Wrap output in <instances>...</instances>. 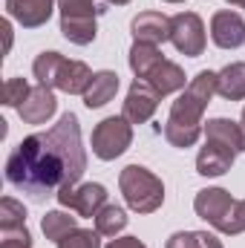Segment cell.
<instances>
[{
	"mask_svg": "<svg viewBox=\"0 0 245 248\" xmlns=\"http://www.w3.org/2000/svg\"><path fill=\"white\" fill-rule=\"evenodd\" d=\"M87 170V153L81 147V124L75 113H63L46 133L26 136L6 159L9 185L29 199L44 202L66 185H78Z\"/></svg>",
	"mask_w": 245,
	"mask_h": 248,
	"instance_id": "obj_1",
	"label": "cell"
},
{
	"mask_svg": "<svg viewBox=\"0 0 245 248\" xmlns=\"http://www.w3.org/2000/svg\"><path fill=\"white\" fill-rule=\"evenodd\" d=\"M92 219H95V231L101 237H116V234H122L127 228V214L119 205H104Z\"/></svg>",
	"mask_w": 245,
	"mask_h": 248,
	"instance_id": "obj_21",
	"label": "cell"
},
{
	"mask_svg": "<svg viewBox=\"0 0 245 248\" xmlns=\"http://www.w3.org/2000/svg\"><path fill=\"white\" fill-rule=\"evenodd\" d=\"M0 32H3V38H6V52H9V49H12V23L3 20V23H0Z\"/></svg>",
	"mask_w": 245,
	"mask_h": 248,
	"instance_id": "obj_29",
	"label": "cell"
},
{
	"mask_svg": "<svg viewBox=\"0 0 245 248\" xmlns=\"http://www.w3.org/2000/svg\"><path fill=\"white\" fill-rule=\"evenodd\" d=\"M0 248H32V234L29 228H6L0 231Z\"/></svg>",
	"mask_w": 245,
	"mask_h": 248,
	"instance_id": "obj_26",
	"label": "cell"
},
{
	"mask_svg": "<svg viewBox=\"0 0 245 248\" xmlns=\"http://www.w3.org/2000/svg\"><path fill=\"white\" fill-rule=\"evenodd\" d=\"M119 187H122V193H124V202L136 214H153L165 202V185H162V179L153 170L141 168V165H127L122 170V176H119Z\"/></svg>",
	"mask_w": 245,
	"mask_h": 248,
	"instance_id": "obj_5",
	"label": "cell"
},
{
	"mask_svg": "<svg viewBox=\"0 0 245 248\" xmlns=\"http://www.w3.org/2000/svg\"><path fill=\"white\" fill-rule=\"evenodd\" d=\"M58 248H101V234L90 228H75L58 243Z\"/></svg>",
	"mask_w": 245,
	"mask_h": 248,
	"instance_id": "obj_25",
	"label": "cell"
},
{
	"mask_svg": "<svg viewBox=\"0 0 245 248\" xmlns=\"http://www.w3.org/2000/svg\"><path fill=\"white\" fill-rule=\"evenodd\" d=\"M32 72H35L38 84L69 93V95H84V90L90 87V81L95 75L84 61H69L61 52H41L32 63Z\"/></svg>",
	"mask_w": 245,
	"mask_h": 248,
	"instance_id": "obj_4",
	"label": "cell"
},
{
	"mask_svg": "<svg viewBox=\"0 0 245 248\" xmlns=\"http://www.w3.org/2000/svg\"><path fill=\"white\" fill-rule=\"evenodd\" d=\"M104 248H147L138 237H116V240H110Z\"/></svg>",
	"mask_w": 245,
	"mask_h": 248,
	"instance_id": "obj_27",
	"label": "cell"
},
{
	"mask_svg": "<svg viewBox=\"0 0 245 248\" xmlns=\"http://www.w3.org/2000/svg\"><path fill=\"white\" fill-rule=\"evenodd\" d=\"M170 44L187 58L205 52V23L196 12H179L170 17Z\"/></svg>",
	"mask_w": 245,
	"mask_h": 248,
	"instance_id": "obj_9",
	"label": "cell"
},
{
	"mask_svg": "<svg viewBox=\"0 0 245 248\" xmlns=\"http://www.w3.org/2000/svg\"><path fill=\"white\" fill-rule=\"evenodd\" d=\"M237 228H240V234L245 231V199L237 202Z\"/></svg>",
	"mask_w": 245,
	"mask_h": 248,
	"instance_id": "obj_28",
	"label": "cell"
},
{
	"mask_svg": "<svg viewBox=\"0 0 245 248\" xmlns=\"http://www.w3.org/2000/svg\"><path fill=\"white\" fill-rule=\"evenodd\" d=\"M165 248H222V243L208 231H176Z\"/></svg>",
	"mask_w": 245,
	"mask_h": 248,
	"instance_id": "obj_22",
	"label": "cell"
},
{
	"mask_svg": "<svg viewBox=\"0 0 245 248\" xmlns=\"http://www.w3.org/2000/svg\"><path fill=\"white\" fill-rule=\"evenodd\" d=\"M61 9V35L75 44L87 46L98 35V15L104 12L95 0H58Z\"/></svg>",
	"mask_w": 245,
	"mask_h": 248,
	"instance_id": "obj_6",
	"label": "cell"
},
{
	"mask_svg": "<svg viewBox=\"0 0 245 248\" xmlns=\"http://www.w3.org/2000/svg\"><path fill=\"white\" fill-rule=\"evenodd\" d=\"M130 32H133V41L159 46V44L170 41V17L162 15V12H141V15L133 17Z\"/></svg>",
	"mask_w": 245,
	"mask_h": 248,
	"instance_id": "obj_14",
	"label": "cell"
},
{
	"mask_svg": "<svg viewBox=\"0 0 245 248\" xmlns=\"http://www.w3.org/2000/svg\"><path fill=\"white\" fill-rule=\"evenodd\" d=\"M58 202L63 208L75 211L78 217H95L104 205H107V187L98 185V182H84V185H66L58 193Z\"/></svg>",
	"mask_w": 245,
	"mask_h": 248,
	"instance_id": "obj_10",
	"label": "cell"
},
{
	"mask_svg": "<svg viewBox=\"0 0 245 248\" xmlns=\"http://www.w3.org/2000/svg\"><path fill=\"white\" fill-rule=\"evenodd\" d=\"M165 3H184V0H165Z\"/></svg>",
	"mask_w": 245,
	"mask_h": 248,
	"instance_id": "obj_33",
	"label": "cell"
},
{
	"mask_svg": "<svg viewBox=\"0 0 245 248\" xmlns=\"http://www.w3.org/2000/svg\"><path fill=\"white\" fill-rule=\"evenodd\" d=\"M216 95L225 101H243L245 98V63H228L222 72H216Z\"/></svg>",
	"mask_w": 245,
	"mask_h": 248,
	"instance_id": "obj_18",
	"label": "cell"
},
{
	"mask_svg": "<svg viewBox=\"0 0 245 248\" xmlns=\"http://www.w3.org/2000/svg\"><path fill=\"white\" fill-rule=\"evenodd\" d=\"M29 93H32V87L26 84V78H9V81L3 84V104L17 110V107L29 98Z\"/></svg>",
	"mask_w": 245,
	"mask_h": 248,
	"instance_id": "obj_24",
	"label": "cell"
},
{
	"mask_svg": "<svg viewBox=\"0 0 245 248\" xmlns=\"http://www.w3.org/2000/svg\"><path fill=\"white\" fill-rule=\"evenodd\" d=\"M55 9V0H6V12L12 20H17L23 29H38L49 23Z\"/></svg>",
	"mask_w": 245,
	"mask_h": 248,
	"instance_id": "obj_15",
	"label": "cell"
},
{
	"mask_svg": "<svg viewBox=\"0 0 245 248\" xmlns=\"http://www.w3.org/2000/svg\"><path fill=\"white\" fill-rule=\"evenodd\" d=\"M162 61L165 58H162V52H159L156 44L133 41V46H130V69L136 72V78H147Z\"/></svg>",
	"mask_w": 245,
	"mask_h": 248,
	"instance_id": "obj_19",
	"label": "cell"
},
{
	"mask_svg": "<svg viewBox=\"0 0 245 248\" xmlns=\"http://www.w3.org/2000/svg\"><path fill=\"white\" fill-rule=\"evenodd\" d=\"M55 110H58V101H55L52 87L38 84V87H32L29 98L17 107V116L23 119V124H46L55 116Z\"/></svg>",
	"mask_w": 245,
	"mask_h": 248,
	"instance_id": "obj_13",
	"label": "cell"
},
{
	"mask_svg": "<svg viewBox=\"0 0 245 248\" xmlns=\"http://www.w3.org/2000/svg\"><path fill=\"white\" fill-rule=\"evenodd\" d=\"M41 228H44V237L52 240V243H61L66 234H72L78 228V217H69L63 211H49L44 219H41Z\"/></svg>",
	"mask_w": 245,
	"mask_h": 248,
	"instance_id": "obj_20",
	"label": "cell"
},
{
	"mask_svg": "<svg viewBox=\"0 0 245 248\" xmlns=\"http://www.w3.org/2000/svg\"><path fill=\"white\" fill-rule=\"evenodd\" d=\"M159 98H162V95H159L147 81L136 78V81L130 84V90H127L122 116L130 124H147L156 116V110H159Z\"/></svg>",
	"mask_w": 245,
	"mask_h": 248,
	"instance_id": "obj_11",
	"label": "cell"
},
{
	"mask_svg": "<svg viewBox=\"0 0 245 248\" xmlns=\"http://www.w3.org/2000/svg\"><path fill=\"white\" fill-rule=\"evenodd\" d=\"M130 141H133V124L124 116H110V119L98 122L95 130H92V153L101 162L119 159L130 147Z\"/></svg>",
	"mask_w": 245,
	"mask_h": 248,
	"instance_id": "obj_8",
	"label": "cell"
},
{
	"mask_svg": "<svg viewBox=\"0 0 245 248\" xmlns=\"http://www.w3.org/2000/svg\"><path fill=\"white\" fill-rule=\"evenodd\" d=\"M240 150H245L243 127L231 119H211L205 124V147L196 156V173L202 176L228 173Z\"/></svg>",
	"mask_w": 245,
	"mask_h": 248,
	"instance_id": "obj_3",
	"label": "cell"
},
{
	"mask_svg": "<svg viewBox=\"0 0 245 248\" xmlns=\"http://www.w3.org/2000/svg\"><path fill=\"white\" fill-rule=\"evenodd\" d=\"M141 81H147V84H150L162 98H165V95H170V93H179V90L187 87V84H184L182 66H179V63H173V61H168V58L159 63L147 78H141Z\"/></svg>",
	"mask_w": 245,
	"mask_h": 248,
	"instance_id": "obj_17",
	"label": "cell"
},
{
	"mask_svg": "<svg viewBox=\"0 0 245 248\" xmlns=\"http://www.w3.org/2000/svg\"><path fill=\"white\" fill-rule=\"evenodd\" d=\"M240 127H243V136H245V107H243V119H240Z\"/></svg>",
	"mask_w": 245,
	"mask_h": 248,
	"instance_id": "obj_32",
	"label": "cell"
},
{
	"mask_svg": "<svg viewBox=\"0 0 245 248\" xmlns=\"http://www.w3.org/2000/svg\"><path fill=\"white\" fill-rule=\"evenodd\" d=\"M216 95V72L202 69L187 81L184 93L170 104V116L165 122V139L173 147H193L202 136V116L211 98Z\"/></svg>",
	"mask_w": 245,
	"mask_h": 248,
	"instance_id": "obj_2",
	"label": "cell"
},
{
	"mask_svg": "<svg viewBox=\"0 0 245 248\" xmlns=\"http://www.w3.org/2000/svg\"><path fill=\"white\" fill-rule=\"evenodd\" d=\"M193 211L196 217H202L208 225H214L219 234L225 237H237V199L225 190V187H205L196 193L193 199Z\"/></svg>",
	"mask_w": 245,
	"mask_h": 248,
	"instance_id": "obj_7",
	"label": "cell"
},
{
	"mask_svg": "<svg viewBox=\"0 0 245 248\" xmlns=\"http://www.w3.org/2000/svg\"><path fill=\"white\" fill-rule=\"evenodd\" d=\"M26 225V208L12 199V196H3L0 199V231L6 228H23Z\"/></svg>",
	"mask_w": 245,
	"mask_h": 248,
	"instance_id": "obj_23",
	"label": "cell"
},
{
	"mask_svg": "<svg viewBox=\"0 0 245 248\" xmlns=\"http://www.w3.org/2000/svg\"><path fill=\"white\" fill-rule=\"evenodd\" d=\"M119 75L113 72V69H101V72H95L92 75V81H90V87L84 90V104L90 107V110H98V107H104V104H110L113 98H116V93H119Z\"/></svg>",
	"mask_w": 245,
	"mask_h": 248,
	"instance_id": "obj_16",
	"label": "cell"
},
{
	"mask_svg": "<svg viewBox=\"0 0 245 248\" xmlns=\"http://www.w3.org/2000/svg\"><path fill=\"white\" fill-rule=\"evenodd\" d=\"M231 6H240V9H245V0H228Z\"/></svg>",
	"mask_w": 245,
	"mask_h": 248,
	"instance_id": "obj_31",
	"label": "cell"
},
{
	"mask_svg": "<svg viewBox=\"0 0 245 248\" xmlns=\"http://www.w3.org/2000/svg\"><path fill=\"white\" fill-rule=\"evenodd\" d=\"M211 38L219 49H237L245 44V20L240 12L222 9L211 17Z\"/></svg>",
	"mask_w": 245,
	"mask_h": 248,
	"instance_id": "obj_12",
	"label": "cell"
},
{
	"mask_svg": "<svg viewBox=\"0 0 245 248\" xmlns=\"http://www.w3.org/2000/svg\"><path fill=\"white\" fill-rule=\"evenodd\" d=\"M104 3H110V6H127L130 0H104Z\"/></svg>",
	"mask_w": 245,
	"mask_h": 248,
	"instance_id": "obj_30",
	"label": "cell"
}]
</instances>
